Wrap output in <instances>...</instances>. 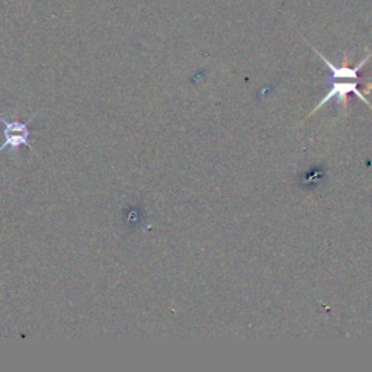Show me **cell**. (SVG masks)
Listing matches in <instances>:
<instances>
[{"instance_id": "3", "label": "cell", "mask_w": 372, "mask_h": 372, "mask_svg": "<svg viewBox=\"0 0 372 372\" xmlns=\"http://www.w3.org/2000/svg\"><path fill=\"white\" fill-rule=\"evenodd\" d=\"M319 55H320V58H321V60L326 63V66L327 67H329L330 70H332V73H333V76H332V79H330V82L332 80H342V79H352V80H358V78H360V70L364 67V64L369 60V57L372 55V53H369L365 58H364V60L358 64V66H356V67H353V69H351V67H348V66H342V67H336L335 64H332L329 60H326V57H323L320 53H319Z\"/></svg>"}, {"instance_id": "2", "label": "cell", "mask_w": 372, "mask_h": 372, "mask_svg": "<svg viewBox=\"0 0 372 372\" xmlns=\"http://www.w3.org/2000/svg\"><path fill=\"white\" fill-rule=\"evenodd\" d=\"M332 85H333V87L330 89V92L323 98V100L319 103V105L315 109H312L311 114H315L316 111H319L321 107L326 105V102H329L333 98H337V100H340V103H342V105H344V108H346L349 94H355L356 96H358L361 100H364L366 103V105L372 109V105H369V102L365 99V96L362 95V92L358 89V82H356V80L355 82H337V80H332Z\"/></svg>"}, {"instance_id": "1", "label": "cell", "mask_w": 372, "mask_h": 372, "mask_svg": "<svg viewBox=\"0 0 372 372\" xmlns=\"http://www.w3.org/2000/svg\"><path fill=\"white\" fill-rule=\"evenodd\" d=\"M39 114V112H38ZM38 114L33 115L29 120L21 123L17 120H6L5 116L0 115V123L3 124V144L0 145V153H2L5 148H9V150L15 152L17 148L21 145L31 147V143H29V136H31V131H29V124H31Z\"/></svg>"}]
</instances>
